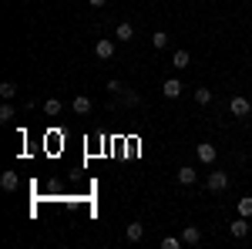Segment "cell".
I'll list each match as a JSON object with an SVG mask.
<instances>
[{
    "label": "cell",
    "mask_w": 252,
    "mask_h": 249,
    "mask_svg": "<svg viewBox=\"0 0 252 249\" xmlns=\"http://www.w3.org/2000/svg\"><path fill=\"white\" fill-rule=\"evenodd\" d=\"M195 155H198V162H205V165H212L215 158H219V148H215L212 142H202V145H195Z\"/></svg>",
    "instance_id": "1"
},
{
    "label": "cell",
    "mask_w": 252,
    "mask_h": 249,
    "mask_svg": "<svg viewBox=\"0 0 252 249\" xmlns=\"http://www.w3.org/2000/svg\"><path fill=\"white\" fill-rule=\"evenodd\" d=\"M229 111H232L235 118H249V98H242V95H232V101H229Z\"/></svg>",
    "instance_id": "2"
},
{
    "label": "cell",
    "mask_w": 252,
    "mask_h": 249,
    "mask_svg": "<svg viewBox=\"0 0 252 249\" xmlns=\"http://www.w3.org/2000/svg\"><path fill=\"white\" fill-rule=\"evenodd\" d=\"M94 54H97V61H111V58H115V40H111V37H101L94 44Z\"/></svg>",
    "instance_id": "3"
},
{
    "label": "cell",
    "mask_w": 252,
    "mask_h": 249,
    "mask_svg": "<svg viewBox=\"0 0 252 249\" xmlns=\"http://www.w3.org/2000/svg\"><path fill=\"white\" fill-rule=\"evenodd\" d=\"M229 189V172H209V192H225Z\"/></svg>",
    "instance_id": "4"
},
{
    "label": "cell",
    "mask_w": 252,
    "mask_h": 249,
    "mask_svg": "<svg viewBox=\"0 0 252 249\" xmlns=\"http://www.w3.org/2000/svg\"><path fill=\"white\" fill-rule=\"evenodd\" d=\"M161 95L168 98V101H175V98H182V81H178V77H168V81L161 84Z\"/></svg>",
    "instance_id": "5"
},
{
    "label": "cell",
    "mask_w": 252,
    "mask_h": 249,
    "mask_svg": "<svg viewBox=\"0 0 252 249\" xmlns=\"http://www.w3.org/2000/svg\"><path fill=\"white\" fill-rule=\"evenodd\" d=\"M71 108H74V115H91V98L88 95H74V101H71Z\"/></svg>",
    "instance_id": "6"
},
{
    "label": "cell",
    "mask_w": 252,
    "mask_h": 249,
    "mask_svg": "<svg viewBox=\"0 0 252 249\" xmlns=\"http://www.w3.org/2000/svg\"><path fill=\"white\" fill-rule=\"evenodd\" d=\"M229 232H232V239H246V236H249V219H246V215H239L232 226H229Z\"/></svg>",
    "instance_id": "7"
},
{
    "label": "cell",
    "mask_w": 252,
    "mask_h": 249,
    "mask_svg": "<svg viewBox=\"0 0 252 249\" xmlns=\"http://www.w3.org/2000/svg\"><path fill=\"white\" fill-rule=\"evenodd\" d=\"M182 243H185V246H198V243H202V229H198V226H185V229H182Z\"/></svg>",
    "instance_id": "8"
},
{
    "label": "cell",
    "mask_w": 252,
    "mask_h": 249,
    "mask_svg": "<svg viewBox=\"0 0 252 249\" xmlns=\"http://www.w3.org/2000/svg\"><path fill=\"white\" fill-rule=\"evenodd\" d=\"M189 64H192V54H189V51H175V54H172V68L185 71Z\"/></svg>",
    "instance_id": "9"
},
{
    "label": "cell",
    "mask_w": 252,
    "mask_h": 249,
    "mask_svg": "<svg viewBox=\"0 0 252 249\" xmlns=\"http://www.w3.org/2000/svg\"><path fill=\"white\" fill-rule=\"evenodd\" d=\"M195 178H198V172H195L192 165H182L178 169V185H192Z\"/></svg>",
    "instance_id": "10"
},
{
    "label": "cell",
    "mask_w": 252,
    "mask_h": 249,
    "mask_svg": "<svg viewBox=\"0 0 252 249\" xmlns=\"http://www.w3.org/2000/svg\"><path fill=\"white\" fill-rule=\"evenodd\" d=\"M115 37L118 40H131V37H135V27H131L128 20H121V24L115 27Z\"/></svg>",
    "instance_id": "11"
},
{
    "label": "cell",
    "mask_w": 252,
    "mask_h": 249,
    "mask_svg": "<svg viewBox=\"0 0 252 249\" xmlns=\"http://www.w3.org/2000/svg\"><path fill=\"white\" fill-rule=\"evenodd\" d=\"M0 185H3V192H14V189L20 185L17 172H3V175H0Z\"/></svg>",
    "instance_id": "12"
},
{
    "label": "cell",
    "mask_w": 252,
    "mask_h": 249,
    "mask_svg": "<svg viewBox=\"0 0 252 249\" xmlns=\"http://www.w3.org/2000/svg\"><path fill=\"white\" fill-rule=\"evenodd\" d=\"M141 239H145V226L141 222H131L128 226V243H141Z\"/></svg>",
    "instance_id": "13"
},
{
    "label": "cell",
    "mask_w": 252,
    "mask_h": 249,
    "mask_svg": "<svg viewBox=\"0 0 252 249\" xmlns=\"http://www.w3.org/2000/svg\"><path fill=\"white\" fill-rule=\"evenodd\" d=\"M0 98H3V101H14V98H17V84H14V81H3V84H0Z\"/></svg>",
    "instance_id": "14"
},
{
    "label": "cell",
    "mask_w": 252,
    "mask_h": 249,
    "mask_svg": "<svg viewBox=\"0 0 252 249\" xmlns=\"http://www.w3.org/2000/svg\"><path fill=\"white\" fill-rule=\"evenodd\" d=\"M118 98H121V105H128V108H135L138 101H141V98H138L135 91H131V88H125V91H121V95H118Z\"/></svg>",
    "instance_id": "15"
},
{
    "label": "cell",
    "mask_w": 252,
    "mask_h": 249,
    "mask_svg": "<svg viewBox=\"0 0 252 249\" xmlns=\"http://www.w3.org/2000/svg\"><path fill=\"white\" fill-rule=\"evenodd\" d=\"M235 209H239V215H246V219H249V215H252V195L239 199V202H235Z\"/></svg>",
    "instance_id": "16"
},
{
    "label": "cell",
    "mask_w": 252,
    "mask_h": 249,
    "mask_svg": "<svg viewBox=\"0 0 252 249\" xmlns=\"http://www.w3.org/2000/svg\"><path fill=\"white\" fill-rule=\"evenodd\" d=\"M61 108H64V105H61L58 98H47V101H44V111H47L51 118H54V115H61Z\"/></svg>",
    "instance_id": "17"
},
{
    "label": "cell",
    "mask_w": 252,
    "mask_h": 249,
    "mask_svg": "<svg viewBox=\"0 0 252 249\" xmlns=\"http://www.w3.org/2000/svg\"><path fill=\"white\" fill-rule=\"evenodd\" d=\"M152 44H155V51L168 47V34H165V31H155V34H152Z\"/></svg>",
    "instance_id": "18"
},
{
    "label": "cell",
    "mask_w": 252,
    "mask_h": 249,
    "mask_svg": "<svg viewBox=\"0 0 252 249\" xmlns=\"http://www.w3.org/2000/svg\"><path fill=\"white\" fill-rule=\"evenodd\" d=\"M14 115H17V111H14V105H10V101H3V105H0V121L7 125V121H10Z\"/></svg>",
    "instance_id": "19"
},
{
    "label": "cell",
    "mask_w": 252,
    "mask_h": 249,
    "mask_svg": "<svg viewBox=\"0 0 252 249\" xmlns=\"http://www.w3.org/2000/svg\"><path fill=\"white\" fill-rule=\"evenodd\" d=\"M195 105H212V91L209 88H198L195 91Z\"/></svg>",
    "instance_id": "20"
},
{
    "label": "cell",
    "mask_w": 252,
    "mask_h": 249,
    "mask_svg": "<svg viewBox=\"0 0 252 249\" xmlns=\"http://www.w3.org/2000/svg\"><path fill=\"white\" fill-rule=\"evenodd\" d=\"M182 246V239H175V236H165V239H161V249H178Z\"/></svg>",
    "instance_id": "21"
},
{
    "label": "cell",
    "mask_w": 252,
    "mask_h": 249,
    "mask_svg": "<svg viewBox=\"0 0 252 249\" xmlns=\"http://www.w3.org/2000/svg\"><path fill=\"white\" fill-rule=\"evenodd\" d=\"M108 91H111V95H121V91H125V84H121L118 77H111V81H108Z\"/></svg>",
    "instance_id": "22"
},
{
    "label": "cell",
    "mask_w": 252,
    "mask_h": 249,
    "mask_svg": "<svg viewBox=\"0 0 252 249\" xmlns=\"http://www.w3.org/2000/svg\"><path fill=\"white\" fill-rule=\"evenodd\" d=\"M88 3H91V7H104L108 0H88Z\"/></svg>",
    "instance_id": "23"
},
{
    "label": "cell",
    "mask_w": 252,
    "mask_h": 249,
    "mask_svg": "<svg viewBox=\"0 0 252 249\" xmlns=\"http://www.w3.org/2000/svg\"><path fill=\"white\" fill-rule=\"evenodd\" d=\"M249 111H252V98H249Z\"/></svg>",
    "instance_id": "24"
}]
</instances>
